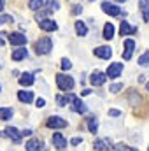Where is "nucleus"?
I'll return each instance as SVG.
<instances>
[{"label": "nucleus", "instance_id": "37", "mask_svg": "<svg viewBox=\"0 0 149 151\" xmlns=\"http://www.w3.org/2000/svg\"><path fill=\"white\" fill-rule=\"evenodd\" d=\"M2 46H4V40H2V39H0V47H2Z\"/></svg>", "mask_w": 149, "mask_h": 151}, {"label": "nucleus", "instance_id": "20", "mask_svg": "<svg viewBox=\"0 0 149 151\" xmlns=\"http://www.w3.org/2000/svg\"><path fill=\"white\" fill-rule=\"evenodd\" d=\"M11 116H12V109H9V107H0V119L7 121V119H11Z\"/></svg>", "mask_w": 149, "mask_h": 151}, {"label": "nucleus", "instance_id": "38", "mask_svg": "<svg viewBox=\"0 0 149 151\" xmlns=\"http://www.w3.org/2000/svg\"><path fill=\"white\" fill-rule=\"evenodd\" d=\"M146 88H148V91H149V83H148V84H146Z\"/></svg>", "mask_w": 149, "mask_h": 151}, {"label": "nucleus", "instance_id": "1", "mask_svg": "<svg viewBox=\"0 0 149 151\" xmlns=\"http://www.w3.org/2000/svg\"><path fill=\"white\" fill-rule=\"evenodd\" d=\"M51 49H53V42H51L49 37L39 39L37 42H35V51H37V55H47Z\"/></svg>", "mask_w": 149, "mask_h": 151}, {"label": "nucleus", "instance_id": "14", "mask_svg": "<svg viewBox=\"0 0 149 151\" xmlns=\"http://www.w3.org/2000/svg\"><path fill=\"white\" fill-rule=\"evenodd\" d=\"M95 150H98V151H111V142H107V141H95Z\"/></svg>", "mask_w": 149, "mask_h": 151}, {"label": "nucleus", "instance_id": "9", "mask_svg": "<svg viewBox=\"0 0 149 151\" xmlns=\"http://www.w3.org/2000/svg\"><path fill=\"white\" fill-rule=\"evenodd\" d=\"M95 55L98 56V58H105V60H109L112 56V51L109 46H100V47H97L95 49Z\"/></svg>", "mask_w": 149, "mask_h": 151}, {"label": "nucleus", "instance_id": "22", "mask_svg": "<svg viewBox=\"0 0 149 151\" xmlns=\"http://www.w3.org/2000/svg\"><path fill=\"white\" fill-rule=\"evenodd\" d=\"M27 56V49H16L14 53H12V60H21V58H25Z\"/></svg>", "mask_w": 149, "mask_h": 151}, {"label": "nucleus", "instance_id": "33", "mask_svg": "<svg viewBox=\"0 0 149 151\" xmlns=\"http://www.w3.org/2000/svg\"><path fill=\"white\" fill-rule=\"evenodd\" d=\"M81 141H82L81 137H74V139H72V144H74V146H77V144H81Z\"/></svg>", "mask_w": 149, "mask_h": 151}, {"label": "nucleus", "instance_id": "25", "mask_svg": "<svg viewBox=\"0 0 149 151\" xmlns=\"http://www.w3.org/2000/svg\"><path fill=\"white\" fill-rule=\"evenodd\" d=\"M88 128H90V132H97V128H98V121L93 118V119H90V123H88Z\"/></svg>", "mask_w": 149, "mask_h": 151}, {"label": "nucleus", "instance_id": "18", "mask_svg": "<svg viewBox=\"0 0 149 151\" xmlns=\"http://www.w3.org/2000/svg\"><path fill=\"white\" fill-rule=\"evenodd\" d=\"M72 102H74V111H75V113H81V114L86 113V106H84L77 97H74V100H72Z\"/></svg>", "mask_w": 149, "mask_h": 151}, {"label": "nucleus", "instance_id": "23", "mask_svg": "<svg viewBox=\"0 0 149 151\" xmlns=\"http://www.w3.org/2000/svg\"><path fill=\"white\" fill-rule=\"evenodd\" d=\"M44 4H46V2H42V0H30V2H28L30 9H34V11H37V9H40V7H42Z\"/></svg>", "mask_w": 149, "mask_h": 151}, {"label": "nucleus", "instance_id": "8", "mask_svg": "<svg viewBox=\"0 0 149 151\" xmlns=\"http://www.w3.org/2000/svg\"><path fill=\"white\" fill-rule=\"evenodd\" d=\"M39 27L44 30V32H54L58 28V25L53 21V19H40L39 21Z\"/></svg>", "mask_w": 149, "mask_h": 151}, {"label": "nucleus", "instance_id": "12", "mask_svg": "<svg viewBox=\"0 0 149 151\" xmlns=\"http://www.w3.org/2000/svg\"><path fill=\"white\" fill-rule=\"evenodd\" d=\"M137 28L135 27H130L128 21H121V35H130V34H135Z\"/></svg>", "mask_w": 149, "mask_h": 151}, {"label": "nucleus", "instance_id": "35", "mask_svg": "<svg viewBox=\"0 0 149 151\" xmlns=\"http://www.w3.org/2000/svg\"><path fill=\"white\" fill-rule=\"evenodd\" d=\"M144 19L149 21V11H148V9H144Z\"/></svg>", "mask_w": 149, "mask_h": 151}, {"label": "nucleus", "instance_id": "2", "mask_svg": "<svg viewBox=\"0 0 149 151\" xmlns=\"http://www.w3.org/2000/svg\"><path fill=\"white\" fill-rule=\"evenodd\" d=\"M56 84L60 90L67 91V90H72L74 88V79L70 76H65V74H58L56 76Z\"/></svg>", "mask_w": 149, "mask_h": 151}, {"label": "nucleus", "instance_id": "30", "mask_svg": "<svg viewBox=\"0 0 149 151\" xmlns=\"http://www.w3.org/2000/svg\"><path fill=\"white\" fill-rule=\"evenodd\" d=\"M56 102H58L60 106H65V104H67V99H65V97H56Z\"/></svg>", "mask_w": 149, "mask_h": 151}, {"label": "nucleus", "instance_id": "16", "mask_svg": "<svg viewBox=\"0 0 149 151\" xmlns=\"http://www.w3.org/2000/svg\"><path fill=\"white\" fill-rule=\"evenodd\" d=\"M18 99H19L21 102L28 104V102L34 100V95H32V91H19V93H18Z\"/></svg>", "mask_w": 149, "mask_h": 151}, {"label": "nucleus", "instance_id": "3", "mask_svg": "<svg viewBox=\"0 0 149 151\" xmlns=\"http://www.w3.org/2000/svg\"><path fill=\"white\" fill-rule=\"evenodd\" d=\"M53 146H54L56 150L63 151L67 148V139H65L62 134H53Z\"/></svg>", "mask_w": 149, "mask_h": 151}, {"label": "nucleus", "instance_id": "21", "mask_svg": "<svg viewBox=\"0 0 149 151\" xmlns=\"http://www.w3.org/2000/svg\"><path fill=\"white\" fill-rule=\"evenodd\" d=\"M75 30H77L79 35H86V32H88V28H86V25H84L82 21H77V23H75Z\"/></svg>", "mask_w": 149, "mask_h": 151}, {"label": "nucleus", "instance_id": "24", "mask_svg": "<svg viewBox=\"0 0 149 151\" xmlns=\"http://www.w3.org/2000/svg\"><path fill=\"white\" fill-rule=\"evenodd\" d=\"M139 65H142V67H148L149 65V51H146V53L139 58Z\"/></svg>", "mask_w": 149, "mask_h": 151}, {"label": "nucleus", "instance_id": "10", "mask_svg": "<svg viewBox=\"0 0 149 151\" xmlns=\"http://www.w3.org/2000/svg\"><path fill=\"white\" fill-rule=\"evenodd\" d=\"M9 42L14 44V46H21V44L27 42V35H23V34H11L9 35Z\"/></svg>", "mask_w": 149, "mask_h": 151}, {"label": "nucleus", "instance_id": "17", "mask_svg": "<svg viewBox=\"0 0 149 151\" xmlns=\"http://www.w3.org/2000/svg\"><path fill=\"white\" fill-rule=\"evenodd\" d=\"M19 84H21V86H30V84H34V76L32 74H23L19 77Z\"/></svg>", "mask_w": 149, "mask_h": 151}, {"label": "nucleus", "instance_id": "29", "mask_svg": "<svg viewBox=\"0 0 149 151\" xmlns=\"http://www.w3.org/2000/svg\"><path fill=\"white\" fill-rule=\"evenodd\" d=\"M119 90H123V84H112V86H111V91H112V93H117Z\"/></svg>", "mask_w": 149, "mask_h": 151}, {"label": "nucleus", "instance_id": "6", "mask_svg": "<svg viewBox=\"0 0 149 151\" xmlns=\"http://www.w3.org/2000/svg\"><path fill=\"white\" fill-rule=\"evenodd\" d=\"M102 9H104V12H107V14H111V16H119V14H121V9H119L116 4L104 2V4H102Z\"/></svg>", "mask_w": 149, "mask_h": 151}, {"label": "nucleus", "instance_id": "5", "mask_svg": "<svg viewBox=\"0 0 149 151\" xmlns=\"http://www.w3.org/2000/svg\"><path fill=\"white\" fill-rule=\"evenodd\" d=\"M47 127L49 128H63V127H67V121L62 119L60 116H53L47 119Z\"/></svg>", "mask_w": 149, "mask_h": 151}, {"label": "nucleus", "instance_id": "28", "mask_svg": "<svg viewBox=\"0 0 149 151\" xmlns=\"http://www.w3.org/2000/svg\"><path fill=\"white\" fill-rule=\"evenodd\" d=\"M9 21H12V16H9V14L0 16V25H2V23H9Z\"/></svg>", "mask_w": 149, "mask_h": 151}, {"label": "nucleus", "instance_id": "7", "mask_svg": "<svg viewBox=\"0 0 149 151\" xmlns=\"http://www.w3.org/2000/svg\"><path fill=\"white\" fill-rule=\"evenodd\" d=\"M123 72V63H111L107 69V77H119V74Z\"/></svg>", "mask_w": 149, "mask_h": 151}, {"label": "nucleus", "instance_id": "31", "mask_svg": "<svg viewBox=\"0 0 149 151\" xmlns=\"http://www.w3.org/2000/svg\"><path fill=\"white\" fill-rule=\"evenodd\" d=\"M81 11H82V7H81V5H74V9H72V12H74V14H79Z\"/></svg>", "mask_w": 149, "mask_h": 151}, {"label": "nucleus", "instance_id": "4", "mask_svg": "<svg viewBox=\"0 0 149 151\" xmlns=\"http://www.w3.org/2000/svg\"><path fill=\"white\" fill-rule=\"evenodd\" d=\"M105 79H107V74H104V72H100V70H95V72L91 74V77H90V81H91L93 86H100V84H104Z\"/></svg>", "mask_w": 149, "mask_h": 151}, {"label": "nucleus", "instance_id": "34", "mask_svg": "<svg viewBox=\"0 0 149 151\" xmlns=\"http://www.w3.org/2000/svg\"><path fill=\"white\" fill-rule=\"evenodd\" d=\"M109 114H111V116H119V111H117V109H111V111H109Z\"/></svg>", "mask_w": 149, "mask_h": 151}, {"label": "nucleus", "instance_id": "19", "mask_svg": "<svg viewBox=\"0 0 149 151\" xmlns=\"http://www.w3.org/2000/svg\"><path fill=\"white\" fill-rule=\"evenodd\" d=\"M104 37L105 39L114 37V25H112V23H107V25L104 27Z\"/></svg>", "mask_w": 149, "mask_h": 151}, {"label": "nucleus", "instance_id": "36", "mask_svg": "<svg viewBox=\"0 0 149 151\" xmlns=\"http://www.w3.org/2000/svg\"><path fill=\"white\" fill-rule=\"evenodd\" d=\"M2 9H4V2L0 0V11H2Z\"/></svg>", "mask_w": 149, "mask_h": 151}, {"label": "nucleus", "instance_id": "26", "mask_svg": "<svg viewBox=\"0 0 149 151\" xmlns=\"http://www.w3.org/2000/svg\"><path fill=\"white\" fill-rule=\"evenodd\" d=\"M70 67H72V63H70L67 58H63V60H62V69H63V70H69Z\"/></svg>", "mask_w": 149, "mask_h": 151}, {"label": "nucleus", "instance_id": "15", "mask_svg": "<svg viewBox=\"0 0 149 151\" xmlns=\"http://www.w3.org/2000/svg\"><path fill=\"white\" fill-rule=\"evenodd\" d=\"M27 151H42V146L37 139H30L27 142Z\"/></svg>", "mask_w": 149, "mask_h": 151}, {"label": "nucleus", "instance_id": "11", "mask_svg": "<svg viewBox=\"0 0 149 151\" xmlns=\"http://www.w3.org/2000/svg\"><path fill=\"white\" fill-rule=\"evenodd\" d=\"M133 47H135V42H133L132 39H126V40H125V55H123L125 60H130V58H132V51H133Z\"/></svg>", "mask_w": 149, "mask_h": 151}, {"label": "nucleus", "instance_id": "13", "mask_svg": "<svg viewBox=\"0 0 149 151\" xmlns=\"http://www.w3.org/2000/svg\"><path fill=\"white\" fill-rule=\"evenodd\" d=\"M5 134H7V135H9V137H11L14 142H19V141H21V134H19V132H18L14 127H9V128L5 130Z\"/></svg>", "mask_w": 149, "mask_h": 151}, {"label": "nucleus", "instance_id": "32", "mask_svg": "<svg viewBox=\"0 0 149 151\" xmlns=\"http://www.w3.org/2000/svg\"><path fill=\"white\" fill-rule=\"evenodd\" d=\"M35 104H37V107H44V104H46V102H44V99H37V102H35Z\"/></svg>", "mask_w": 149, "mask_h": 151}, {"label": "nucleus", "instance_id": "27", "mask_svg": "<svg viewBox=\"0 0 149 151\" xmlns=\"http://www.w3.org/2000/svg\"><path fill=\"white\" fill-rule=\"evenodd\" d=\"M116 151H137L135 148H130V146H123V144H119V146H116Z\"/></svg>", "mask_w": 149, "mask_h": 151}]
</instances>
